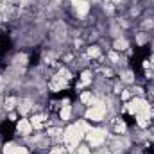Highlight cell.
Instances as JSON below:
<instances>
[{"label":"cell","instance_id":"cell-11","mask_svg":"<svg viewBox=\"0 0 154 154\" xmlns=\"http://www.w3.org/2000/svg\"><path fill=\"white\" fill-rule=\"evenodd\" d=\"M14 147H16V145H13V143H5V145H4V154H13Z\"/></svg>","mask_w":154,"mask_h":154},{"label":"cell","instance_id":"cell-4","mask_svg":"<svg viewBox=\"0 0 154 154\" xmlns=\"http://www.w3.org/2000/svg\"><path fill=\"white\" fill-rule=\"evenodd\" d=\"M104 138H106V133H104L102 129H91V131L88 133V142H90L91 147L100 145V143L104 142Z\"/></svg>","mask_w":154,"mask_h":154},{"label":"cell","instance_id":"cell-8","mask_svg":"<svg viewBox=\"0 0 154 154\" xmlns=\"http://www.w3.org/2000/svg\"><path fill=\"white\" fill-rule=\"evenodd\" d=\"M43 120H45V116L43 115H36V116H32V127H41L43 125Z\"/></svg>","mask_w":154,"mask_h":154},{"label":"cell","instance_id":"cell-18","mask_svg":"<svg viewBox=\"0 0 154 154\" xmlns=\"http://www.w3.org/2000/svg\"><path fill=\"white\" fill-rule=\"evenodd\" d=\"M77 154H90V149H88V147H79Z\"/></svg>","mask_w":154,"mask_h":154},{"label":"cell","instance_id":"cell-22","mask_svg":"<svg viewBox=\"0 0 154 154\" xmlns=\"http://www.w3.org/2000/svg\"><path fill=\"white\" fill-rule=\"evenodd\" d=\"M113 2H120V0H113Z\"/></svg>","mask_w":154,"mask_h":154},{"label":"cell","instance_id":"cell-15","mask_svg":"<svg viewBox=\"0 0 154 154\" xmlns=\"http://www.w3.org/2000/svg\"><path fill=\"white\" fill-rule=\"evenodd\" d=\"M29 108H31V102H27V100H25V102H23V106L20 108V111H22V113H27V111H29Z\"/></svg>","mask_w":154,"mask_h":154},{"label":"cell","instance_id":"cell-6","mask_svg":"<svg viewBox=\"0 0 154 154\" xmlns=\"http://www.w3.org/2000/svg\"><path fill=\"white\" fill-rule=\"evenodd\" d=\"M74 9H75L77 14H86L88 11H90V4L88 2H84V0H74Z\"/></svg>","mask_w":154,"mask_h":154},{"label":"cell","instance_id":"cell-20","mask_svg":"<svg viewBox=\"0 0 154 154\" xmlns=\"http://www.w3.org/2000/svg\"><path fill=\"white\" fill-rule=\"evenodd\" d=\"M145 39H147L145 34H140V36H138V43H145Z\"/></svg>","mask_w":154,"mask_h":154},{"label":"cell","instance_id":"cell-12","mask_svg":"<svg viewBox=\"0 0 154 154\" xmlns=\"http://www.w3.org/2000/svg\"><path fill=\"white\" fill-rule=\"evenodd\" d=\"M88 54H90L91 57H99V56H100V50H99L97 47H91V48L88 50Z\"/></svg>","mask_w":154,"mask_h":154},{"label":"cell","instance_id":"cell-9","mask_svg":"<svg viewBox=\"0 0 154 154\" xmlns=\"http://www.w3.org/2000/svg\"><path fill=\"white\" fill-rule=\"evenodd\" d=\"M115 48L116 50H125V48H127V41H125V39H116Z\"/></svg>","mask_w":154,"mask_h":154},{"label":"cell","instance_id":"cell-10","mask_svg":"<svg viewBox=\"0 0 154 154\" xmlns=\"http://www.w3.org/2000/svg\"><path fill=\"white\" fill-rule=\"evenodd\" d=\"M61 118H63V120H68V118H70V106H68V104L63 106V109H61Z\"/></svg>","mask_w":154,"mask_h":154},{"label":"cell","instance_id":"cell-17","mask_svg":"<svg viewBox=\"0 0 154 154\" xmlns=\"http://www.w3.org/2000/svg\"><path fill=\"white\" fill-rule=\"evenodd\" d=\"M50 154H65V151H63V147H56L50 151Z\"/></svg>","mask_w":154,"mask_h":154},{"label":"cell","instance_id":"cell-13","mask_svg":"<svg viewBox=\"0 0 154 154\" xmlns=\"http://www.w3.org/2000/svg\"><path fill=\"white\" fill-rule=\"evenodd\" d=\"M13 154H29V152H27V149H25V147H14Z\"/></svg>","mask_w":154,"mask_h":154},{"label":"cell","instance_id":"cell-21","mask_svg":"<svg viewBox=\"0 0 154 154\" xmlns=\"http://www.w3.org/2000/svg\"><path fill=\"white\" fill-rule=\"evenodd\" d=\"M109 57H111V61H118V56H116L115 52H111V54H109Z\"/></svg>","mask_w":154,"mask_h":154},{"label":"cell","instance_id":"cell-16","mask_svg":"<svg viewBox=\"0 0 154 154\" xmlns=\"http://www.w3.org/2000/svg\"><path fill=\"white\" fill-rule=\"evenodd\" d=\"M125 131V124L124 122H118L116 124V133H124Z\"/></svg>","mask_w":154,"mask_h":154},{"label":"cell","instance_id":"cell-7","mask_svg":"<svg viewBox=\"0 0 154 154\" xmlns=\"http://www.w3.org/2000/svg\"><path fill=\"white\" fill-rule=\"evenodd\" d=\"M18 131H20L22 134H31V131H32V124L27 122V120H20V122H18Z\"/></svg>","mask_w":154,"mask_h":154},{"label":"cell","instance_id":"cell-2","mask_svg":"<svg viewBox=\"0 0 154 154\" xmlns=\"http://www.w3.org/2000/svg\"><path fill=\"white\" fill-rule=\"evenodd\" d=\"M127 109H129L131 113H134V115L151 113V108H149V104H147L143 99H134V100H131V102L127 104Z\"/></svg>","mask_w":154,"mask_h":154},{"label":"cell","instance_id":"cell-5","mask_svg":"<svg viewBox=\"0 0 154 154\" xmlns=\"http://www.w3.org/2000/svg\"><path fill=\"white\" fill-rule=\"evenodd\" d=\"M104 115H106V108H104L102 104L91 106V108L88 109V118L93 120V122H100V120L104 118Z\"/></svg>","mask_w":154,"mask_h":154},{"label":"cell","instance_id":"cell-3","mask_svg":"<svg viewBox=\"0 0 154 154\" xmlns=\"http://www.w3.org/2000/svg\"><path fill=\"white\" fill-rule=\"evenodd\" d=\"M70 79V74L66 72V70H61L57 75L52 79V82H50V90L52 91H59V90H63L65 86H66V81Z\"/></svg>","mask_w":154,"mask_h":154},{"label":"cell","instance_id":"cell-14","mask_svg":"<svg viewBox=\"0 0 154 154\" xmlns=\"http://www.w3.org/2000/svg\"><path fill=\"white\" fill-rule=\"evenodd\" d=\"M14 104H16V100H14V99H7L5 108H7V109H13V108H14Z\"/></svg>","mask_w":154,"mask_h":154},{"label":"cell","instance_id":"cell-1","mask_svg":"<svg viewBox=\"0 0 154 154\" xmlns=\"http://www.w3.org/2000/svg\"><path fill=\"white\" fill-rule=\"evenodd\" d=\"M88 129H90V127H88L86 122H79V124L70 125V127L65 131V134H63L65 143H66L70 149L77 147V143H79V142L82 140V136H84V131H88Z\"/></svg>","mask_w":154,"mask_h":154},{"label":"cell","instance_id":"cell-23","mask_svg":"<svg viewBox=\"0 0 154 154\" xmlns=\"http://www.w3.org/2000/svg\"><path fill=\"white\" fill-rule=\"evenodd\" d=\"M152 63H154V57H152Z\"/></svg>","mask_w":154,"mask_h":154},{"label":"cell","instance_id":"cell-19","mask_svg":"<svg viewBox=\"0 0 154 154\" xmlns=\"http://www.w3.org/2000/svg\"><path fill=\"white\" fill-rule=\"evenodd\" d=\"M81 99H82V102H88V100L91 99V95H90V93L86 91V93H82V97H81Z\"/></svg>","mask_w":154,"mask_h":154}]
</instances>
